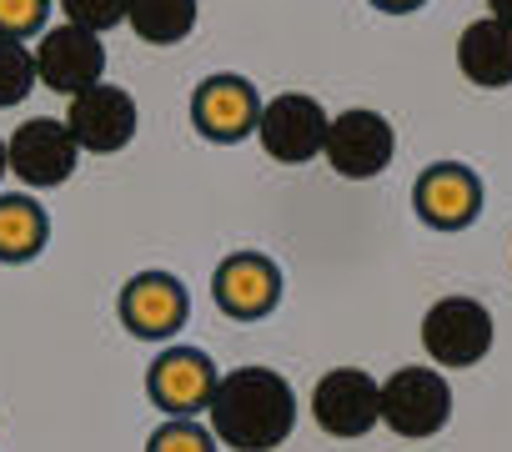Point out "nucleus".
<instances>
[{"mask_svg":"<svg viewBox=\"0 0 512 452\" xmlns=\"http://www.w3.org/2000/svg\"><path fill=\"white\" fill-rule=\"evenodd\" d=\"M206 417L231 452H272L297 427V392L272 367H231L216 377Z\"/></svg>","mask_w":512,"mask_h":452,"instance_id":"obj_1","label":"nucleus"},{"mask_svg":"<svg viewBox=\"0 0 512 452\" xmlns=\"http://www.w3.org/2000/svg\"><path fill=\"white\" fill-rule=\"evenodd\" d=\"M452 417V387L442 377V367H397L382 382V422L397 437H432L442 432Z\"/></svg>","mask_w":512,"mask_h":452,"instance_id":"obj_2","label":"nucleus"},{"mask_svg":"<svg viewBox=\"0 0 512 452\" xmlns=\"http://www.w3.org/2000/svg\"><path fill=\"white\" fill-rule=\"evenodd\" d=\"M332 131V116L317 96L307 91H282L262 106V121H256V136H262L267 156L282 166H307L312 156H322Z\"/></svg>","mask_w":512,"mask_h":452,"instance_id":"obj_3","label":"nucleus"},{"mask_svg":"<svg viewBox=\"0 0 512 452\" xmlns=\"http://www.w3.org/2000/svg\"><path fill=\"white\" fill-rule=\"evenodd\" d=\"M422 352L437 367H477L492 352V312L477 297H442L422 317Z\"/></svg>","mask_w":512,"mask_h":452,"instance_id":"obj_4","label":"nucleus"},{"mask_svg":"<svg viewBox=\"0 0 512 452\" xmlns=\"http://www.w3.org/2000/svg\"><path fill=\"white\" fill-rule=\"evenodd\" d=\"M327 166L347 181H372L392 166L397 156V131L382 111H367V106H352L342 116H332V131H327V146H322Z\"/></svg>","mask_w":512,"mask_h":452,"instance_id":"obj_5","label":"nucleus"},{"mask_svg":"<svg viewBox=\"0 0 512 452\" xmlns=\"http://www.w3.org/2000/svg\"><path fill=\"white\" fill-rule=\"evenodd\" d=\"M312 417L327 437H367L382 422V382L362 367H332L312 387Z\"/></svg>","mask_w":512,"mask_h":452,"instance_id":"obj_6","label":"nucleus"},{"mask_svg":"<svg viewBox=\"0 0 512 452\" xmlns=\"http://www.w3.org/2000/svg\"><path fill=\"white\" fill-rule=\"evenodd\" d=\"M136 126H141V111H136L131 91H121V86H111V81L81 91V96L71 101V111H66V131H71L76 146L91 151V156H111V151L131 146V141H136Z\"/></svg>","mask_w":512,"mask_h":452,"instance_id":"obj_7","label":"nucleus"},{"mask_svg":"<svg viewBox=\"0 0 512 452\" xmlns=\"http://www.w3.org/2000/svg\"><path fill=\"white\" fill-rule=\"evenodd\" d=\"M6 151H11L16 181H26L36 191H51V186L71 181L76 166H81L76 136L66 131V121H51V116H36V121L16 126V136L6 141Z\"/></svg>","mask_w":512,"mask_h":452,"instance_id":"obj_8","label":"nucleus"},{"mask_svg":"<svg viewBox=\"0 0 512 452\" xmlns=\"http://www.w3.org/2000/svg\"><path fill=\"white\" fill-rule=\"evenodd\" d=\"M36 76H41V86H51V91L71 96V101L81 91L101 86V76H106L101 36H91L81 26H51L41 36V46H36Z\"/></svg>","mask_w":512,"mask_h":452,"instance_id":"obj_9","label":"nucleus"},{"mask_svg":"<svg viewBox=\"0 0 512 452\" xmlns=\"http://www.w3.org/2000/svg\"><path fill=\"white\" fill-rule=\"evenodd\" d=\"M191 297L171 272H141L121 287V327L146 342H166L186 327Z\"/></svg>","mask_w":512,"mask_h":452,"instance_id":"obj_10","label":"nucleus"},{"mask_svg":"<svg viewBox=\"0 0 512 452\" xmlns=\"http://www.w3.org/2000/svg\"><path fill=\"white\" fill-rule=\"evenodd\" d=\"M146 392L166 417H196V412L211 407L216 367L201 347H166L146 372Z\"/></svg>","mask_w":512,"mask_h":452,"instance_id":"obj_11","label":"nucleus"},{"mask_svg":"<svg viewBox=\"0 0 512 452\" xmlns=\"http://www.w3.org/2000/svg\"><path fill=\"white\" fill-rule=\"evenodd\" d=\"M412 201H417V216L427 226H437V232H462V226H472L477 211H482V181L462 161H437L417 176Z\"/></svg>","mask_w":512,"mask_h":452,"instance_id":"obj_12","label":"nucleus"},{"mask_svg":"<svg viewBox=\"0 0 512 452\" xmlns=\"http://www.w3.org/2000/svg\"><path fill=\"white\" fill-rule=\"evenodd\" d=\"M211 292H216L221 312H231L236 322H256L282 302V267L262 252H231L216 267Z\"/></svg>","mask_w":512,"mask_h":452,"instance_id":"obj_13","label":"nucleus"},{"mask_svg":"<svg viewBox=\"0 0 512 452\" xmlns=\"http://www.w3.org/2000/svg\"><path fill=\"white\" fill-rule=\"evenodd\" d=\"M256 121H262V101L241 76H206L191 96V126L206 141H241L256 131Z\"/></svg>","mask_w":512,"mask_h":452,"instance_id":"obj_14","label":"nucleus"},{"mask_svg":"<svg viewBox=\"0 0 512 452\" xmlns=\"http://www.w3.org/2000/svg\"><path fill=\"white\" fill-rule=\"evenodd\" d=\"M457 66L472 86L482 91H502L512 86V26L507 21H472L462 36H457Z\"/></svg>","mask_w":512,"mask_h":452,"instance_id":"obj_15","label":"nucleus"},{"mask_svg":"<svg viewBox=\"0 0 512 452\" xmlns=\"http://www.w3.org/2000/svg\"><path fill=\"white\" fill-rule=\"evenodd\" d=\"M51 242V216L31 196H0V262H31Z\"/></svg>","mask_w":512,"mask_h":452,"instance_id":"obj_16","label":"nucleus"},{"mask_svg":"<svg viewBox=\"0 0 512 452\" xmlns=\"http://www.w3.org/2000/svg\"><path fill=\"white\" fill-rule=\"evenodd\" d=\"M196 16H201L196 0H131V11H126L131 31L146 46H181L196 31Z\"/></svg>","mask_w":512,"mask_h":452,"instance_id":"obj_17","label":"nucleus"},{"mask_svg":"<svg viewBox=\"0 0 512 452\" xmlns=\"http://www.w3.org/2000/svg\"><path fill=\"white\" fill-rule=\"evenodd\" d=\"M36 51L26 41H6L0 36V111L6 106H21L31 91H36Z\"/></svg>","mask_w":512,"mask_h":452,"instance_id":"obj_18","label":"nucleus"},{"mask_svg":"<svg viewBox=\"0 0 512 452\" xmlns=\"http://www.w3.org/2000/svg\"><path fill=\"white\" fill-rule=\"evenodd\" d=\"M146 452H216V432H206L191 417H171V422H161L151 432Z\"/></svg>","mask_w":512,"mask_h":452,"instance_id":"obj_19","label":"nucleus"},{"mask_svg":"<svg viewBox=\"0 0 512 452\" xmlns=\"http://www.w3.org/2000/svg\"><path fill=\"white\" fill-rule=\"evenodd\" d=\"M61 11H66V26H81V31L101 36V31L126 21L131 0H61Z\"/></svg>","mask_w":512,"mask_h":452,"instance_id":"obj_20","label":"nucleus"},{"mask_svg":"<svg viewBox=\"0 0 512 452\" xmlns=\"http://www.w3.org/2000/svg\"><path fill=\"white\" fill-rule=\"evenodd\" d=\"M46 16H51V0H0V36L26 41L46 31Z\"/></svg>","mask_w":512,"mask_h":452,"instance_id":"obj_21","label":"nucleus"},{"mask_svg":"<svg viewBox=\"0 0 512 452\" xmlns=\"http://www.w3.org/2000/svg\"><path fill=\"white\" fill-rule=\"evenodd\" d=\"M377 11H387V16H407V11H422L427 0H372Z\"/></svg>","mask_w":512,"mask_h":452,"instance_id":"obj_22","label":"nucleus"},{"mask_svg":"<svg viewBox=\"0 0 512 452\" xmlns=\"http://www.w3.org/2000/svg\"><path fill=\"white\" fill-rule=\"evenodd\" d=\"M487 16H492V21H507V26H512V0H487Z\"/></svg>","mask_w":512,"mask_h":452,"instance_id":"obj_23","label":"nucleus"},{"mask_svg":"<svg viewBox=\"0 0 512 452\" xmlns=\"http://www.w3.org/2000/svg\"><path fill=\"white\" fill-rule=\"evenodd\" d=\"M6 171H11V151H6V136H0V181H6Z\"/></svg>","mask_w":512,"mask_h":452,"instance_id":"obj_24","label":"nucleus"}]
</instances>
